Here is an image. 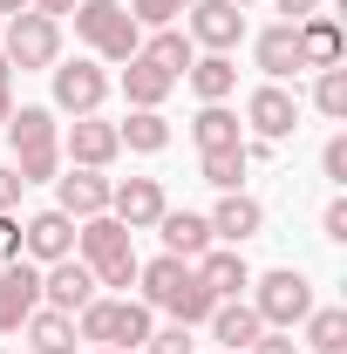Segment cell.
<instances>
[{"label":"cell","mask_w":347,"mask_h":354,"mask_svg":"<svg viewBox=\"0 0 347 354\" xmlns=\"http://www.w3.org/2000/svg\"><path fill=\"white\" fill-rule=\"evenodd\" d=\"M75 35L88 41L95 62H130L136 48H143V28L130 21L123 0H75Z\"/></svg>","instance_id":"5b68a950"},{"label":"cell","mask_w":347,"mask_h":354,"mask_svg":"<svg viewBox=\"0 0 347 354\" xmlns=\"http://www.w3.org/2000/svg\"><path fill=\"white\" fill-rule=\"evenodd\" d=\"M245 123H252V136L259 143H279V136L300 130V95L286 82H259L252 95H245Z\"/></svg>","instance_id":"30bf717a"},{"label":"cell","mask_w":347,"mask_h":354,"mask_svg":"<svg viewBox=\"0 0 347 354\" xmlns=\"http://www.w3.org/2000/svg\"><path fill=\"white\" fill-rule=\"evenodd\" d=\"M150 327H157L150 307L130 300V293H123V300H102V293H95V300L75 313V341H82V348H123V354H136L143 341H150Z\"/></svg>","instance_id":"277c9868"},{"label":"cell","mask_w":347,"mask_h":354,"mask_svg":"<svg viewBox=\"0 0 347 354\" xmlns=\"http://www.w3.org/2000/svg\"><path fill=\"white\" fill-rule=\"evenodd\" d=\"M75 252V218L68 212H35V218L21 225V259H35V266H55V259H68Z\"/></svg>","instance_id":"2e32d148"},{"label":"cell","mask_w":347,"mask_h":354,"mask_svg":"<svg viewBox=\"0 0 347 354\" xmlns=\"http://www.w3.org/2000/svg\"><path fill=\"white\" fill-rule=\"evenodd\" d=\"M55 212H68L75 225L95 218V212H109V177H102V171H82V164L55 171Z\"/></svg>","instance_id":"e0dca14e"},{"label":"cell","mask_w":347,"mask_h":354,"mask_svg":"<svg viewBox=\"0 0 347 354\" xmlns=\"http://www.w3.org/2000/svg\"><path fill=\"white\" fill-rule=\"evenodd\" d=\"M95 354H123V348H95Z\"/></svg>","instance_id":"7bdbcfd3"},{"label":"cell","mask_w":347,"mask_h":354,"mask_svg":"<svg viewBox=\"0 0 347 354\" xmlns=\"http://www.w3.org/2000/svg\"><path fill=\"white\" fill-rule=\"evenodd\" d=\"M252 313H259V327H279V334H293L306 313H313V279H306L300 266L252 272Z\"/></svg>","instance_id":"8992f818"},{"label":"cell","mask_w":347,"mask_h":354,"mask_svg":"<svg viewBox=\"0 0 347 354\" xmlns=\"http://www.w3.org/2000/svg\"><path fill=\"white\" fill-rule=\"evenodd\" d=\"M116 136H123V150H136V157H157L171 143V123H164V109H130L116 123Z\"/></svg>","instance_id":"4316f807"},{"label":"cell","mask_w":347,"mask_h":354,"mask_svg":"<svg viewBox=\"0 0 347 354\" xmlns=\"http://www.w3.org/2000/svg\"><path fill=\"white\" fill-rule=\"evenodd\" d=\"M245 354H300V348H293V334H279V327H265V334H259V341H252Z\"/></svg>","instance_id":"8d00e7d4"},{"label":"cell","mask_w":347,"mask_h":354,"mask_svg":"<svg viewBox=\"0 0 347 354\" xmlns=\"http://www.w3.org/2000/svg\"><path fill=\"white\" fill-rule=\"evenodd\" d=\"M21 191H28L21 171H14V164H0V212H14V205H21Z\"/></svg>","instance_id":"74e56055"},{"label":"cell","mask_w":347,"mask_h":354,"mask_svg":"<svg viewBox=\"0 0 347 354\" xmlns=\"http://www.w3.org/2000/svg\"><path fill=\"white\" fill-rule=\"evenodd\" d=\"M320 171H327V184H347V136H327V150H320Z\"/></svg>","instance_id":"836d02e7"},{"label":"cell","mask_w":347,"mask_h":354,"mask_svg":"<svg viewBox=\"0 0 347 354\" xmlns=\"http://www.w3.org/2000/svg\"><path fill=\"white\" fill-rule=\"evenodd\" d=\"M164 212H171V198H164V184H157V177H123V184H109V218H116V225L150 232Z\"/></svg>","instance_id":"7c38bea8"},{"label":"cell","mask_w":347,"mask_h":354,"mask_svg":"<svg viewBox=\"0 0 347 354\" xmlns=\"http://www.w3.org/2000/svg\"><path fill=\"white\" fill-rule=\"evenodd\" d=\"M7 68H55L62 62V21H48V14H14L7 21Z\"/></svg>","instance_id":"52a82bcc"},{"label":"cell","mask_w":347,"mask_h":354,"mask_svg":"<svg viewBox=\"0 0 347 354\" xmlns=\"http://www.w3.org/2000/svg\"><path fill=\"white\" fill-rule=\"evenodd\" d=\"M232 7H252V0H232Z\"/></svg>","instance_id":"ee69618b"},{"label":"cell","mask_w":347,"mask_h":354,"mask_svg":"<svg viewBox=\"0 0 347 354\" xmlns=\"http://www.w3.org/2000/svg\"><path fill=\"white\" fill-rule=\"evenodd\" d=\"M75 259L95 272V286H123L130 293L136 286V232L130 225H116L109 212H95V218H82L75 225Z\"/></svg>","instance_id":"7a4b0ae2"},{"label":"cell","mask_w":347,"mask_h":354,"mask_svg":"<svg viewBox=\"0 0 347 354\" xmlns=\"http://www.w3.org/2000/svg\"><path fill=\"white\" fill-rule=\"evenodd\" d=\"M136 286H143V307L150 313H171L177 327H198V320H212V293L198 286V272H191V259H150V266H136Z\"/></svg>","instance_id":"6da1fadb"},{"label":"cell","mask_w":347,"mask_h":354,"mask_svg":"<svg viewBox=\"0 0 347 354\" xmlns=\"http://www.w3.org/2000/svg\"><path fill=\"white\" fill-rule=\"evenodd\" d=\"M7 116H14V68H7V55H0V130H7Z\"/></svg>","instance_id":"f35d334b"},{"label":"cell","mask_w":347,"mask_h":354,"mask_svg":"<svg viewBox=\"0 0 347 354\" xmlns=\"http://www.w3.org/2000/svg\"><path fill=\"white\" fill-rule=\"evenodd\" d=\"M7 143H14L21 184H55V171H62V123H55V109L21 102V109L7 116Z\"/></svg>","instance_id":"3957f363"},{"label":"cell","mask_w":347,"mask_h":354,"mask_svg":"<svg viewBox=\"0 0 347 354\" xmlns=\"http://www.w3.org/2000/svg\"><path fill=\"white\" fill-rule=\"evenodd\" d=\"M95 293H102V286H95V272H88L75 252H68V259H55V266H41V307H55V313H82Z\"/></svg>","instance_id":"5bb4252c"},{"label":"cell","mask_w":347,"mask_h":354,"mask_svg":"<svg viewBox=\"0 0 347 354\" xmlns=\"http://www.w3.org/2000/svg\"><path fill=\"white\" fill-rule=\"evenodd\" d=\"M7 259H21V218L14 212H0V266Z\"/></svg>","instance_id":"d590c367"},{"label":"cell","mask_w":347,"mask_h":354,"mask_svg":"<svg viewBox=\"0 0 347 354\" xmlns=\"http://www.w3.org/2000/svg\"><path fill=\"white\" fill-rule=\"evenodd\" d=\"M62 157L82 164V171H109L123 157V136H116V123H102V116H75L62 130Z\"/></svg>","instance_id":"8fae6325"},{"label":"cell","mask_w":347,"mask_h":354,"mask_svg":"<svg viewBox=\"0 0 347 354\" xmlns=\"http://www.w3.org/2000/svg\"><path fill=\"white\" fill-rule=\"evenodd\" d=\"M259 334H265V327H259V313H252V300H218V307H212V341L225 354H245Z\"/></svg>","instance_id":"44dd1931"},{"label":"cell","mask_w":347,"mask_h":354,"mask_svg":"<svg viewBox=\"0 0 347 354\" xmlns=\"http://www.w3.org/2000/svg\"><path fill=\"white\" fill-rule=\"evenodd\" d=\"M300 28V55H306V68H341V21L334 14H306V21H293Z\"/></svg>","instance_id":"cb8c5ba5"},{"label":"cell","mask_w":347,"mask_h":354,"mask_svg":"<svg viewBox=\"0 0 347 354\" xmlns=\"http://www.w3.org/2000/svg\"><path fill=\"white\" fill-rule=\"evenodd\" d=\"M184 14H191V48H205V55H232L245 41V7H232V0H191Z\"/></svg>","instance_id":"9c48e42d"},{"label":"cell","mask_w":347,"mask_h":354,"mask_svg":"<svg viewBox=\"0 0 347 354\" xmlns=\"http://www.w3.org/2000/svg\"><path fill=\"white\" fill-rule=\"evenodd\" d=\"M143 55H150V62H157V68H171L177 82H184V68H191V62H198V48H191V35H177V28H157V35H150V41H143Z\"/></svg>","instance_id":"f546056e"},{"label":"cell","mask_w":347,"mask_h":354,"mask_svg":"<svg viewBox=\"0 0 347 354\" xmlns=\"http://www.w3.org/2000/svg\"><path fill=\"white\" fill-rule=\"evenodd\" d=\"M21 354H28V348H21Z\"/></svg>","instance_id":"bcb514c9"},{"label":"cell","mask_w":347,"mask_h":354,"mask_svg":"<svg viewBox=\"0 0 347 354\" xmlns=\"http://www.w3.org/2000/svg\"><path fill=\"white\" fill-rule=\"evenodd\" d=\"M313 109L327 123H347V62L341 68H313Z\"/></svg>","instance_id":"4dcf8cb0"},{"label":"cell","mask_w":347,"mask_h":354,"mask_svg":"<svg viewBox=\"0 0 347 354\" xmlns=\"http://www.w3.org/2000/svg\"><path fill=\"white\" fill-rule=\"evenodd\" d=\"M41 307V266L7 259L0 266V334H21V320Z\"/></svg>","instance_id":"4fadbf2b"},{"label":"cell","mask_w":347,"mask_h":354,"mask_svg":"<svg viewBox=\"0 0 347 354\" xmlns=\"http://www.w3.org/2000/svg\"><path fill=\"white\" fill-rule=\"evenodd\" d=\"M252 62H259L265 82H286V75H300V68H306V55H300V28H293V21H272L259 41H252Z\"/></svg>","instance_id":"ac0fdd59"},{"label":"cell","mask_w":347,"mask_h":354,"mask_svg":"<svg viewBox=\"0 0 347 354\" xmlns=\"http://www.w3.org/2000/svg\"><path fill=\"white\" fill-rule=\"evenodd\" d=\"M191 136H198V150H238V143H245V123H238L225 102H205V109L191 116Z\"/></svg>","instance_id":"484cf974"},{"label":"cell","mask_w":347,"mask_h":354,"mask_svg":"<svg viewBox=\"0 0 347 354\" xmlns=\"http://www.w3.org/2000/svg\"><path fill=\"white\" fill-rule=\"evenodd\" d=\"M177 14H184V0H130V21H136V28H150V35L171 28Z\"/></svg>","instance_id":"1f68e13d"},{"label":"cell","mask_w":347,"mask_h":354,"mask_svg":"<svg viewBox=\"0 0 347 354\" xmlns=\"http://www.w3.org/2000/svg\"><path fill=\"white\" fill-rule=\"evenodd\" d=\"M272 7H279L286 21H306V14H320V0H272Z\"/></svg>","instance_id":"ab89813d"},{"label":"cell","mask_w":347,"mask_h":354,"mask_svg":"<svg viewBox=\"0 0 347 354\" xmlns=\"http://www.w3.org/2000/svg\"><path fill=\"white\" fill-rule=\"evenodd\" d=\"M218 354H225V348H218Z\"/></svg>","instance_id":"7dc6e473"},{"label":"cell","mask_w":347,"mask_h":354,"mask_svg":"<svg viewBox=\"0 0 347 354\" xmlns=\"http://www.w3.org/2000/svg\"><path fill=\"white\" fill-rule=\"evenodd\" d=\"M245 171H252L245 164V143L238 150H198V177L218 184V191H245Z\"/></svg>","instance_id":"f1b7e54d"},{"label":"cell","mask_w":347,"mask_h":354,"mask_svg":"<svg viewBox=\"0 0 347 354\" xmlns=\"http://www.w3.org/2000/svg\"><path fill=\"white\" fill-rule=\"evenodd\" d=\"M300 327H306V354H347V307H313Z\"/></svg>","instance_id":"83f0119b"},{"label":"cell","mask_w":347,"mask_h":354,"mask_svg":"<svg viewBox=\"0 0 347 354\" xmlns=\"http://www.w3.org/2000/svg\"><path fill=\"white\" fill-rule=\"evenodd\" d=\"M171 88H177V75H171V68H157L143 48L123 62V95H130V109H164V95H171Z\"/></svg>","instance_id":"ffe728a7"},{"label":"cell","mask_w":347,"mask_h":354,"mask_svg":"<svg viewBox=\"0 0 347 354\" xmlns=\"http://www.w3.org/2000/svg\"><path fill=\"white\" fill-rule=\"evenodd\" d=\"M184 82L198 88V102H225V95L238 88V62H232V55H198V62L184 68Z\"/></svg>","instance_id":"d4e9b609"},{"label":"cell","mask_w":347,"mask_h":354,"mask_svg":"<svg viewBox=\"0 0 347 354\" xmlns=\"http://www.w3.org/2000/svg\"><path fill=\"white\" fill-rule=\"evenodd\" d=\"M157 232H164V252H171V259H198V252H212V245H218L205 212H164Z\"/></svg>","instance_id":"7402d4cb"},{"label":"cell","mask_w":347,"mask_h":354,"mask_svg":"<svg viewBox=\"0 0 347 354\" xmlns=\"http://www.w3.org/2000/svg\"><path fill=\"white\" fill-rule=\"evenodd\" d=\"M143 354H198V341H191V327H150V341H143Z\"/></svg>","instance_id":"d6a6232c"},{"label":"cell","mask_w":347,"mask_h":354,"mask_svg":"<svg viewBox=\"0 0 347 354\" xmlns=\"http://www.w3.org/2000/svg\"><path fill=\"white\" fill-rule=\"evenodd\" d=\"M0 14H7V21H14V14H28V0H0Z\"/></svg>","instance_id":"b9f144b4"},{"label":"cell","mask_w":347,"mask_h":354,"mask_svg":"<svg viewBox=\"0 0 347 354\" xmlns=\"http://www.w3.org/2000/svg\"><path fill=\"white\" fill-rule=\"evenodd\" d=\"M191 272H198V286H205L212 300H245V286H252V266H245L238 245H212V252H198Z\"/></svg>","instance_id":"9a60e30c"},{"label":"cell","mask_w":347,"mask_h":354,"mask_svg":"<svg viewBox=\"0 0 347 354\" xmlns=\"http://www.w3.org/2000/svg\"><path fill=\"white\" fill-rule=\"evenodd\" d=\"M320 232H327L334 245H347V198H334V205L320 212Z\"/></svg>","instance_id":"e575fe53"},{"label":"cell","mask_w":347,"mask_h":354,"mask_svg":"<svg viewBox=\"0 0 347 354\" xmlns=\"http://www.w3.org/2000/svg\"><path fill=\"white\" fill-rule=\"evenodd\" d=\"M35 14H48V21H62V14H75V0H28Z\"/></svg>","instance_id":"60d3db41"},{"label":"cell","mask_w":347,"mask_h":354,"mask_svg":"<svg viewBox=\"0 0 347 354\" xmlns=\"http://www.w3.org/2000/svg\"><path fill=\"white\" fill-rule=\"evenodd\" d=\"M184 7H191V0H184Z\"/></svg>","instance_id":"f6af8a7d"},{"label":"cell","mask_w":347,"mask_h":354,"mask_svg":"<svg viewBox=\"0 0 347 354\" xmlns=\"http://www.w3.org/2000/svg\"><path fill=\"white\" fill-rule=\"evenodd\" d=\"M205 218H212V239L245 245V239H259V232H265V205H259V198H245V191H225L218 212H205Z\"/></svg>","instance_id":"d6986e66"},{"label":"cell","mask_w":347,"mask_h":354,"mask_svg":"<svg viewBox=\"0 0 347 354\" xmlns=\"http://www.w3.org/2000/svg\"><path fill=\"white\" fill-rule=\"evenodd\" d=\"M48 82H55V109H62V116H95L102 95H109V75H102L95 55H88V62L82 55H75V62H55Z\"/></svg>","instance_id":"ba28073f"},{"label":"cell","mask_w":347,"mask_h":354,"mask_svg":"<svg viewBox=\"0 0 347 354\" xmlns=\"http://www.w3.org/2000/svg\"><path fill=\"white\" fill-rule=\"evenodd\" d=\"M21 334H28V354H75V313H55V307H35L21 320Z\"/></svg>","instance_id":"603a6c76"}]
</instances>
